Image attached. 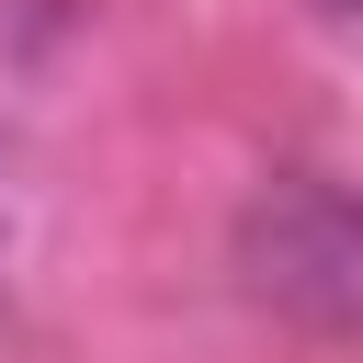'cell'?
<instances>
[{
    "instance_id": "cell-1",
    "label": "cell",
    "mask_w": 363,
    "mask_h": 363,
    "mask_svg": "<svg viewBox=\"0 0 363 363\" xmlns=\"http://www.w3.org/2000/svg\"><path fill=\"white\" fill-rule=\"evenodd\" d=\"M250 284L363 352V193H284L250 216Z\"/></svg>"
}]
</instances>
